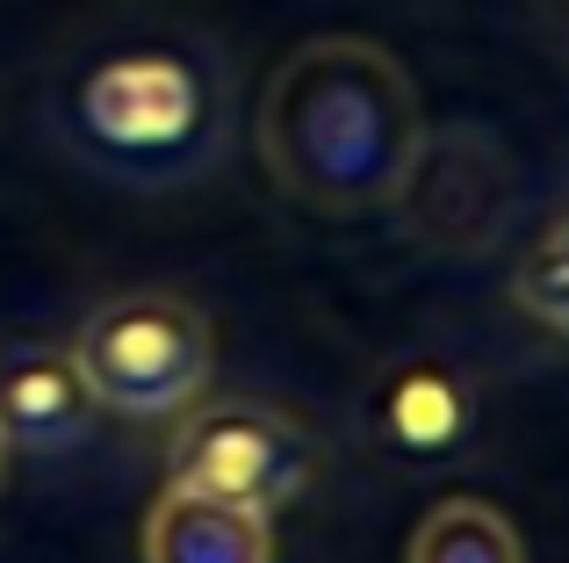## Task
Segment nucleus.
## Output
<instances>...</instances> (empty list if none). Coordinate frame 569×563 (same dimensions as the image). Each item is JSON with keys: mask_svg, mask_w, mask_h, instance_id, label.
<instances>
[{"mask_svg": "<svg viewBox=\"0 0 569 563\" xmlns=\"http://www.w3.org/2000/svg\"><path fill=\"white\" fill-rule=\"evenodd\" d=\"M426 159L418 87L382 43L310 37L281 58L260 101V167L318 217H376L403 203Z\"/></svg>", "mask_w": 569, "mask_h": 563, "instance_id": "obj_1", "label": "nucleus"}, {"mask_svg": "<svg viewBox=\"0 0 569 563\" xmlns=\"http://www.w3.org/2000/svg\"><path fill=\"white\" fill-rule=\"evenodd\" d=\"M318 448L289 412L260 405V397H217V405H188L167 441V484L202 498H231L252 513H281L310 492Z\"/></svg>", "mask_w": 569, "mask_h": 563, "instance_id": "obj_4", "label": "nucleus"}, {"mask_svg": "<svg viewBox=\"0 0 569 563\" xmlns=\"http://www.w3.org/2000/svg\"><path fill=\"white\" fill-rule=\"evenodd\" d=\"M512 304L527 310L533 325H548V333L569 339V217H556V225L527 246V260L512 268Z\"/></svg>", "mask_w": 569, "mask_h": 563, "instance_id": "obj_9", "label": "nucleus"}, {"mask_svg": "<svg viewBox=\"0 0 569 563\" xmlns=\"http://www.w3.org/2000/svg\"><path fill=\"white\" fill-rule=\"evenodd\" d=\"M94 391H87L72 347H14L0 362V434L29 455H72L94 434Z\"/></svg>", "mask_w": 569, "mask_h": 563, "instance_id": "obj_6", "label": "nucleus"}, {"mask_svg": "<svg viewBox=\"0 0 569 563\" xmlns=\"http://www.w3.org/2000/svg\"><path fill=\"white\" fill-rule=\"evenodd\" d=\"M403 563H527V550H519V527L498 506H483V498H440L418 521Z\"/></svg>", "mask_w": 569, "mask_h": 563, "instance_id": "obj_8", "label": "nucleus"}, {"mask_svg": "<svg viewBox=\"0 0 569 563\" xmlns=\"http://www.w3.org/2000/svg\"><path fill=\"white\" fill-rule=\"evenodd\" d=\"M476 419H483L476 383L461 376L455 362H440V354L397 362L382 376V391H376V441L411 470L461 463L469 441H476Z\"/></svg>", "mask_w": 569, "mask_h": 563, "instance_id": "obj_5", "label": "nucleus"}, {"mask_svg": "<svg viewBox=\"0 0 569 563\" xmlns=\"http://www.w3.org/2000/svg\"><path fill=\"white\" fill-rule=\"evenodd\" d=\"M87 391L116 419H181L209 391L217 368V333L209 318L173 289H123L94 304L72 333Z\"/></svg>", "mask_w": 569, "mask_h": 563, "instance_id": "obj_3", "label": "nucleus"}, {"mask_svg": "<svg viewBox=\"0 0 569 563\" xmlns=\"http://www.w3.org/2000/svg\"><path fill=\"white\" fill-rule=\"evenodd\" d=\"M138 550L144 563H274V513L167 484L144 513Z\"/></svg>", "mask_w": 569, "mask_h": 563, "instance_id": "obj_7", "label": "nucleus"}, {"mask_svg": "<svg viewBox=\"0 0 569 563\" xmlns=\"http://www.w3.org/2000/svg\"><path fill=\"white\" fill-rule=\"evenodd\" d=\"M51 138L94 181L138 188V196L188 188L217 174L231 145V80L202 43L181 37L109 43L58 80Z\"/></svg>", "mask_w": 569, "mask_h": 563, "instance_id": "obj_2", "label": "nucleus"}, {"mask_svg": "<svg viewBox=\"0 0 569 563\" xmlns=\"http://www.w3.org/2000/svg\"><path fill=\"white\" fill-rule=\"evenodd\" d=\"M0 470H8V434H0Z\"/></svg>", "mask_w": 569, "mask_h": 563, "instance_id": "obj_10", "label": "nucleus"}]
</instances>
